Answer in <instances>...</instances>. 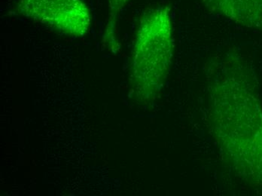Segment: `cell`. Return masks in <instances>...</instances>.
<instances>
[{
	"mask_svg": "<svg viewBox=\"0 0 262 196\" xmlns=\"http://www.w3.org/2000/svg\"><path fill=\"white\" fill-rule=\"evenodd\" d=\"M133 0H107L108 8V22H107V37H110L113 42L116 43L115 32L116 30V23L124 8ZM113 42V41H112Z\"/></svg>",
	"mask_w": 262,
	"mask_h": 196,
	"instance_id": "277c9868",
	"label": "cell"
},
{
	"mask_svg": "<svg viewBox=\"0 0 262 196\" xmlns=\"http://www.w3.org/2000/svg\"><path fill=\"white\" fill-rule=\"evenodd\" d=\"M170 8L148 9L140 19L131 61L134 92L149 99L159 92L168 75L173 56Z\"/></svg>",
	"mask_w": 262,
	"mask_h": 196,
	"instance_id": "6da1fadb",
	"label": "cell"
},
{
	"mask_svg": "<svg viewBox=\"0 0 262 196\" xmlns=\"http://www.w3.org/2000/svg\"><path fill=\"white\" fill-rule=\"evenodd\" d=\"M211 12L237 25L262 31V0H201Z\"/></svg>",
	"mask_w": 262,
	"mask_h": 196,
	"instance_id": "3957f363",
	"label": "cell"
},
{
	"mask_svg": "<svg viewBox=\"0 0 262 196\" xmlns=\"http://www.w3.org/2000/svg\"><path fill=\"white\" fill-rule=\"evenodd\" d=\"M10 12L72 36L85 35L92 18L83 0H17Z\"/></svg>",
	"mask_w": 262,
	"mask_h": 196,
	"instance_id": "7a4b0ae2",
	"label": "cell"
}]
</instances>
